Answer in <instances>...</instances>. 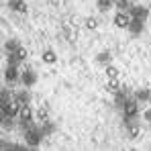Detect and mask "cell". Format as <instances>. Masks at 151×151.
Wrapping results in <instances>:
<instances>
[{"mask_svg":"<svg viewBox=\"0 0 151 151\" xmlns=\"http://www.w3.org/2000/svg\"><path fill=\"white\" fill-rule=\"evenodd\" d=\"M25 133V141H27V145L29 147H37V145H41V141H43V131H41V125H35L33 127H29L27 131H23Z\"/></svg>","mask_w":151,"mask_h":151,"instance_id":"cell-1","label":"cell"},{"mask_svg":"<svg viewBox=\"0 0 151 151\" xmlns=\"http://www.w3.org/2000/svg\"><path fill=\"white\" fill-rule=\"evenodd\" d=\"M137 116H139V100L129 98L123 106V119L125 121H137Z\"/></svg>","mask_w":151,"mask_h":151,"instance_id":"cell-2","label":"cell"},{"mask_svg":"<svg viewBox=\"0 0 151 151\" xmlns=\"http://www.w3.org/2000/svg\"><path fill=\"white\" fill-rule=\"evenodd\" d=\"M131 21H133L131 12H123V10H119V12L114 14V27H119V29H129Z\"/></svg>","mask_w":151,"mask_h":151,"instance_id":"cell-3","label":"cell"},{"mask_svg":"<svg viewBox=\"0 0 151 151\" xmlns=\"http://www.w3.org/2000/svg\"><path fill=\"white\" fill-rule=\"evenodd\" d=\"M21 106H23L21 102L12 98V100L8 102V104H4V106H2V112H4V114H8V116H19V112H21Z\"/></svg>","mask_w":151,"mask_h":151,"instance_id":"cell-4","label":"cell"},{"mask_svg":"<svg viewBox=\"0 0 151 151\" xmlns=\"http://www.w3.org/2000/svg\"><path fill=\"white\" fill-rule=\"evenodd\" d=\"M21 82H23V86H25V88L35 86V82H37V74H35V70H25L23 76H21Z\"/></svg>","mask_w":151,"mask_h":151,"instance_id":"cell-5","label":"cell"},{"mask_svg":"<svg viewBox=\"0 0 151 151\" xmlns=\"http://www.w3.org/2000/svg\"><path fill=\"white\" fill-rule=\"evenodd\" d=\"M125 127H127V133H129V139H137L139 133H141V127L137 121H125Z\"/></svg>","mask_w":151,"mask_h":151,"instance_id":"cell-6","label":"cell"},{"mask_svg":"<svg viewBox=\"0 0 151 151\" xmlns=\"http://www.w3.org/2000/svg\"><path fill=\"white\" fill-rule=\"evenodd\" d=\"M131 17L133 19H139V21H145L147 19V8L145 6H141V4H137V6H131Z\"/></svg>","mask_w":151,"mask_h":151,"instance_id":"cell-7","label":"cell"},{"mask_svg":"<svg viewBox=\"0 0 151 151\" xmlns=\"http://www.w3.org/2000/svg\"><path fill=\"white\" fill-rule=\"evenodd\" d=\"M21 72H19V65H8L6 68V72H4V78L8 80V82H17V80H21Z\"/></svg>","mask_w":151,"mask_h":151,"instance_id":"cell-8","label":"cell"},{"mask_svg":"<svg viewBox=\"0 0 151 151\" xmlns=\"http://www.w3.org/2000/svg\"><path fill=\"white\" fill-rule=\"evenodd\" d=\"M143 25H145V21H139V19H133L127 31H129L131 35H135V37H137V35H141V33H143Z\"/></svg>","mask_w":151,"mask_h":151,"instance_id":"cell-9","label":"cell"},{"mask_svg":"<svg viewBox=\"0 0 151 151\" xmlns=\"http://www.w3.org/2000/svg\"><path fill=\"white\" fill-rule=\"evenodd\" d=\"M19 119H21V123H27V121H33V110H31V106H29V104H23V106H21Z\"/></svg>","mask_w":151,"mask_h":151,"instance_id":"cell-10","label":"cell"},{"mask_svg":"<svg viewBox=\"0 0 151 151\" xmlns=\"http://www.w3.org/2000/svg\"><path fill=\"white\" fill-rule=\"evenodd\" d=\"M8 8H12L14 12H27V4L25 0H8Z\"/></svg>","mask_w":151,"mask_h":151,"instance_id":"cell-11","label":"cell"},{"mask_svg":"<svg viewBox=\"0 0 151 151\" xmlns=\"http://www.w3.org/2000/svg\"><path fill=\"white\" fill-rule=\"evenodd\" d=\"M127 100H129V94H127V88H121V90H119V92L114 94V102H116V106H119V108H123Z\"/></svg>","mask_w":151,"mask_h":151,"instance_id":"cell-12","label":"cell"},{"mask_svg":"<svg viewBox=\"0 0 151 151\" xmlns=\"http://www.w3.org/2000/svg\"><path fill=\"white\" fill-rule=\"evenodd\" d=\"M135 98H137L139 102H149L151 100V92L147 90V88H141V90L135 92Z\"/></svg>","mask_w":151,"mask_h":151,"instance_id":"cell-13","label":"cell"},{"mask_svg":"<svg viewBox=\"0 0 151 151\" xmlns=\"http://www.w3.org/2000/svg\"><path fill=\"white\" fill-rule=\"evenodd\" d=\"M14 100H19L21 104H29V102H31V94H29V90H21V92H17V94H14Z\"/></svg>","mask_w":151,"mask_h":151,"instance_id":"cell-14","label":"cell"},{"mask_svg":"<svg viewBox=\"0 0 151 151\" xmlns=\"http://www.w3.org/2000/svg\"><path fill=\"white\" fill-rule=\"evenodd\" d=\"M106 90H108L110 94H116V92L121 90V84H119V78H114V80H108V82H106Z\"/></svg>","mask_w":151,"mask_h":151,"instance_id":"cell-15","label":"cell"},{"mask_svg":"<svg viewBox=\"0 0 151 151\" xmlns=\"http://www.w3.org/2000/svg\"><path fill=\"white\" fill-rule=\"evenodd\" d=\"M35 116H37V121H39V123H45V121H49V110H47L45 106H41V108H37Z\"/></svg>","mask_w":151,"mask_h":151,"instance_id":"cell-16","label":"cell"},{"mask_svg":"<svg viewBox=\"0 0 151 151\" xmlns=\"http://www.w3.org/2000/svg\"><path fill=\"white\" fill-rule=\"evenodd\" d=\"M41 59H43L45 63H55V61H57V55H55V51L47 49V51H43V55H41Z\"/></svg>","mask_w":151,"mask_h":151,"instance_id":"cell-17","label":"cell"},{"mask_svg":"<svg viewBox=\"0 0 151 151\" xmlns=\"http://www.w3.org/2000/svg\"><path fill=\"white\" fill-rule=\"evenodd\" d=\"M96 61L100 63V65H110V53L108 51H102V53H98V57H96Z\"/></svg>","mask_w":151,"mask_h":151,"instance_id":"cell-18","label":"cell"},{"mask_svg":"<svg viewBox=\"0 0 151 151\" xmlns=\"http://www.w3.org/2000/svg\"><path fill=\"white\" fill-rule=\"evenodd\" d=\"M19 47H21V43H19L17 39H8V41H6V45H4L6 53H12V51H17Z\"/></svg>","mask_w":151,"mask_h":151,"instance_id":"cell-19","label":"cell"},{"mask_svg":"<svg viewBox=\"0 0 151 151\" xmlns=\"http://www.w3.org/2000/svg\"><path fill=\"white\" fill-rule=\"evenodd\" d=\"M41 131H43V135H45V137H47V135H51V133L55 131V123H51V121L41 123Z\"/></svg>","mask_w":151,"mask_h":151,"instance_id":"cell-20","label":"cell"},{"mask_svg":"<svg viewBox=\"0 0 151 151\" xmlns=\"http://www.w3.org/2000/svg\"><path fill=\"white\" fill-rule=\"evenodd\" d=\"M114 4H116V8L123 10V12H129V10H131V2H129V0H114Z\"/></svg>","mask_w":151,"mask_h":151,"instance_id":"cell-21","label":"cell"},{"mask_svg":"<svg viewBox=\"0 0 151 151\" xmlns=\"http://www.w3.org/2000/svg\"><path fill=\"white\" fill-rule=\"evenodd\" d=\"M112 2H114V0H98V10H100V12L110 10V8H112Z\"/></svg>","mask_w":151,"mask_h":151,"instance_id":"cell-22","label":"cell"},{"mask_svg":"<svg viewBox=\"0 0 151 151\" xmlns=\"http://www.w3.org/2000/svg\"><path fill=\"white\" fill-rule=\"evenodd\" d=\"M106 78H108V80H114V78H119V70H116L114 65H106Z\"/></svg>","mask_w":151,"mask_h":151,"instance_id":"cell-23","label":"cell"},{"mask_svg":"<svg viewBox=\"0 0 151 151\" xmlns=\"http://www.w3.org/2000/svg\"><path fill=\"white\" fill-rule=\"evenodd\" d=\"M10 100H12V98H10V94H8V90H2V92H0V104L4 106V104H8Z\"/></svg>","mask_w":151,"mask_h":151,"instance_id":"cell-24","label":"cell"},{"mask_svg":"<svg viewBox=\"0 0 151 151\" xmlns=\"http://www.w3.org/2000/svg\"><path fill=\"white\" fill-rule=\"evenodd\" d=\"M21 63V59H19V55L12 51V53H8V65H19Z\"/></svg>","mask_w":151,"mask_h":151,"instance_id":"cell-25","label":"cell"},{"mask_svg":"<svg viewBox=\"0 0 151 151\" xmlns=\"http://www.w3.org/2000/svg\"><path fill=\"white\" fill-rule=\"evenodd\" d=\"M14 53L19 55V59H21V61H25V59H27V49H25V47H23V45H21L19 49L14 51Z\"/></svg>","mask_w":151,"mask_h":151,"instance_id":"cell-26","label":"cell"},{"mask_svg":"<svg viewBox=\"0 0 151 151\" xmlns=\"http://www.w3.org/2000/svg\"><path fill=\"white\" fill-rule=\"evenodd\" d=\"M86 27H88V29H96V27H98V21L90 17V19H86Z\"/></svg>","mask_w":151,"mask_h":151,"instance_id":"cell-27","label":"cell"},{"mask_svg":"<svg viewBox=\"0 0 151 151\" xmlns=\"http://www.w3.org/2000/svg\"><path fill=\"white\" fill-rule=\"evenodd\" d=\"M143 119H145L147 123H151V108H147V110L143 112Z\"/></svg>","mask_w":151,"mask_h":151,"instance_id":"cell-28","label":"cell"},{"mask_svg":"<svg viewBox=\"0 0 151 151\" xmlns=\"http://www.w3.org/2000/svg\"><path fill=\"white\" fill-rule=\"evenodd\" d=\"M149 47H151V43H149Z\"/></svg>","mask_w":151,"mask_h":151,"instance_id":"cell-29","label":"cell"},{"mask_svg":"<svg viewBox=\"0 0 151 151\" xmlns=\"http://www.w3.org/2000/svg\"><path fill=\"white\" fill-rule=\"evenodd\" d=\"M149 102H151V100H149Z\"/></svg>","mask_w":151,"mask_h":151,"instance_id":"cell-30","label":"cell"}]
</instances>
